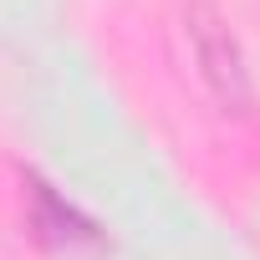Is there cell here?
I'll use <instances>...</instances> for the list:
<instances>
[{"instance_id":"obj_1","label":"cell","mask_w":260,"mask_h":260,"mask_svg":"<svg viewBox=\"0 0 260 260\" xmlns=\"http://www.w3.org/2000/svg\"><path fill=\"white\" fill-rule=\"evenodd\" d=\"M179 26H184V41H189V56H194V72L209 102L230 117H245L255 107V82H250V61H245V46L230 16L214 0H189L179 11Z\"/></svg>"},{"instance_id":"obj_2","label":"cell","mask_w":260,"mask_h":260,"mask_svg":"<svg viewBox=\"0 0 260 260\" xmlns=\"http://www.w3.org/2000/svg\"><path fill=\"white\" fill-rule=\"evenodd\" d=\"M31 204H36V224H41V235H46V240H56V245L92 240V224H87L72 204H61L46 184H36V189H31Z\"/></svg>"}]
</instances>
